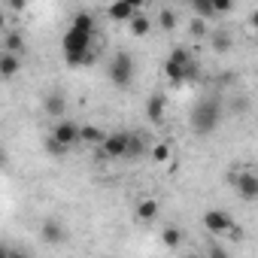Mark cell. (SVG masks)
I'll use <instances>...</instances> for the list:
<instances>
[{
    "label": "cell",
    "instance_id": "obj_27",
    "mask_svg": "<svg viewBox=\"0 0 258 258\" xmlns=\"http://www.w3.org/2000/svg\"><path fill=\"white\" fill-rule=\"evenodd\" d=\"M188 37H191V40H201V37H207V22H201V19H191V25H188Z\"/></svg>",
    "mask_w": 258,
    "mask_h": 258
},
{
    "label": "cell",
    "instance_id": "obj_25",
    "mask_svg": "<svg viewBox=\"0 0 258 258\" xmlns=\"http://www.w3.org/2000/svg\"><path fill=\"white\" fill-rule=\"evenodd\" d=\"M207 258H231L228 255V249H225V243H219L216 237L207 243Z\"/></svg>",
    "mask_w": 258,
    "mask_h": 258
},
{
    "label": "cell",
    "instance_id": "obj_3",
    "mask_svg": "<svg viewBox=\"0 0 258 258\" xmlns=\"http://www.w3.org/2000/svg\"><path fill=\"white\" fill-rule=\"evenodd\" d=\"M106 76H109V82L115 88H127V85H131L134 82V58H131V52H115L109 67H106Z\"/></svg>",
    "mask_w": 258,
    "mask_h": 258
},
{
    "label": "cell",
    "instance_id": "obj_30",
    "mask_svg": "<svg viewBox=\"0 0 258 258\" xmlns=\"http://www.w3.org/2000/svg\"><path fill=\"white\" fill-rule=\"evenodd\" d=\"M243 237H246V231H243V228H240V225H234V231H231V234H228V240H237V243H240V240H243Z\"/></svg>",
    "mask_w": 258,
    "mask_h": 258
},
{
    "label": "cell",
    "instance_id": "obj_4",
    "mask_svg": "<svg viewBox=\"0 0 258 258\" xmlns=\"http://www.w3.org/2000/svg\"><path fill=\"white\" fill-rule=\"evenodd\" d=\"M234 225H237V219H234L228 210H207V213H204V228H207L216 240L228 237V234L234 231Z\"/></svg>",
    "mask_w": 258,
    "mask_h": 258
},
{
    "label": "cell",
    "instance_id": "obj_19",
    "mask_svg": "<svg viewBox=\"0 0 258 258\" xmlns=\"http://www.w3.org/2000/svg\"><path fill=\"white\" fill-rule=\"evenodd\" d=\"M161 243H164L167 249H179V246H182V231L173 228V225L164 228V231H161Z\"/></svg>",
    "mask_w": 258,
    "mask_h": 258
},
{
    "label": "cell",
    "instance_id": "obj_1",
    "mask_svg": "<svg viewBox=\"0 0 258 258\" xmlns=\"http://www.w3.org/2000/svg\"><path fill=\"white\" fill-rule=\"evenodd\" d=\"M61 52H64V61L70 67H82V64L94 61V16L91 13L73 16V25L64 34Z\"/></svg>",
    "mask_w": 258,
    "mask_h": 258
},
{
    "label": "cell",
    "instance_id": "obj_22",
    "mask_svg": "<svg viewBox=\"0 0 258 258\" xmlns=\"http://www.w3.org/2000/svg\"><path fill=\"white\" fill-rule=\"evenodd\" d=\"M158 25H161V31L170 34V31L176 28V10H167V7H164V10L158 13Z\"/></svg>",
    "mask_w": 258,
    "mask_h": 258
},
{
    "label": "cell",
    "instance_id": "obj_6",
    "mask_svg": "<svg viewBox=\"0 0 258 258\" xmlns=\"http://www.w3.org/2000/svg\"><path fill=\"white\" fill-rule=\"evenodd\" d=\"M52 137H55L58 143H64L67 149H73V146L82 143V124H79V121H67V118H61V121L55 124Z\"/></svg>",
    "mask_w": 258,
    "mask_h": 258
},
{
    "label": "cell",
    "instance_id": "obj_14",
    "mask_svg": "<svg viewBox=\"0 0 258 258\" xmlns=\"http://www.w3.org/2000/svg\"><path fill=\"white\" fill-rule=\"evenodd\" d=\"M109 134H103L97 124H82V143L85 146H103Z\"/></svg>",
    "mask_w": 258,
    "mask_h": 258
},
{
    "label": "cell",
    "instance_id": "obj_7",
    "mask_svg": "<svg viewBox=\"0 0 258 258\" xmlns=\"http://www.w3.org/2000/svg\"><path fill=\"white\" fill-rule=\"evenodd\" d=\"M140 10H143V7H140V0H118V4L106 7V16H109L112 22H121V25H131V22H134V16H137Z\"/></svg>",
    "mask_w": 258,
    "mask_h": 258
},
{
    "label": "cell",
    "instance_id": "obj_5",
    "mask_svg": "<svg viewBox=\"0 0 258 258\" xmlns=\"http://www.w3.org/2000/svg\"><path fill=\"white\" fill-rule=\"evenodd\" d=\"M231 185L237 188V195L249 204L258 201V173L255 170H234L231 173Z\"/></svg>",
    "mask_w": 258,
    "mask_h": 258
},
{
    "label": "cell",
    "instance_id": "obj_12",
    "mask_svg": "<svg viewBox=\"0 0 258 258\" xmlns=\"http://www.w3.org/2000/svg\"><path fill=\"white\" fill-rule=\"evenodd\" d=\"M167 61L179 64L185 73H188V67H195V64H198V61H195V52H191V49H185V46H173V49H170V55H167Z\"/></svg>",
    "mask_w": 258,
    "mask_h": 258
},
{
    "label": "cell",
    "instance_id": "obj_28",
    "mask_svg": "<svg viewBox=\"0 0 258 258\" xmlns=\"http://www.w3.org/2000/svg\"><path fill=\"white\" fill-rule=\"evenodd\" d=\"M0 258H34V255H28V252H19V249H10V246H4V249H0Z\"/></svg>",
    "mask_w": 258,
    "mask_h": 258
},
{
    "label": "cell",
    "instance_id": "obj_10",
    "mask_svg": "<svg viewBox=\"0 0 258 258\" xmlns=\"http://www.w3.org/2000/svg\"><path fill=\"white\" fill-rule=\"evenodd\" d=\"M40 234H43V240H46V243H52V246H61V243H64V237H67V231H64V225H61L58 219H46V222H43V228H40Z\"/></svg>",
    "mask_w": 258,
    "mask_h": 258
},
{
    "label": "cell",
    "instance_id": "obj_8",
    "mask_svg": "<svg viewBox=\"0 0 258 258\" xmlns=\"http://www.w3.org/2000/svg\"><path fill=\"white\" fill-rule=\"evenodd\" d=\"M127 149H131V134H121V131L109 134L106 143L100 146V152L106 158H127Z\"/></svg>",
    "mask_w": 258,
    "mask_h": 258
},
{
    "label": "cell",
    "instance_id": "obj_26",
    "mask_svg": "<svg viewBox=\"0 0 258 258\" xmlns=\"http://www.w3.org/2000/svg\"><path fill=\"white\" fill-rule=\"evenodd\" d=\"M143 152H146V140L137 137V134H131V149H127V158H140Z\"/></svg>",
    "mask_w": 258,
    "mask_h": 258
},
{
    "label": "cell",
    "instance_id": "obj_16",
    "mask_svg": "<svg viewBox=\"0 0 258 258\" xmlns=\"http://www.w3.org/2000/svg\"><path fill=\"white\" fill-rule=\"evenodd\" d=\"M64 97L61 94H46V100H43V109L49 112V115H55V118H61L64 115Z\"/></svg>",
    "mask_w": 258,
    "mask_h": 258
},
{
    "label": "cell",
    "instance_id": "obj_9",
    "mask_svg": "<svg viewBox=\"0 0 258 258\" xmlns=\"http://www.w3.org/2000/svg\"><path fill=\"white\" fill-rule=\"evenodd\" d=\"M164 115H167V97L158 91V94H152V97L146 100V118L155 121V124H161Z\"/></svg>",
    "mask_w": 258,
    "mask_h": 258
},
{
    "label": "cell",
    "instance_id": "obj_24",
    "mask_svg": "<svg viewBox=\"0 0 258 258\" xmlns=\"http://www.w3.org/2000/svg\"><path fill=\"white\" fill-rule=\"evenodd\" d=\"M43 146H46V152H49L52 158H64V155L70 152V149H67L64 143H58L55 137H46V143H43Z\"/></svg>",
    "mask_w": 258,
    "mask_h": 258
},
{
    "label": "cell",
    "instance_id": "obj_32",
    "mask_svg": "<svg viewBox=\"0 0 258 258\" xmlns=\"http://www.w3.org/2000/svg\"><path fill=\"white\" fill-rule=\"evenodd\" d=\"M182 258H201V255H198V252H188V255H182Z\"/></svg>",
    "mask_w": 258,
    "mask_h": 258
},
{
    "label": "cell",
    "instance_id": "obj_11",
    "mask_svg": "<svg viewBox=\"0 0 258 258\" xmlns=\"http://www.w3.org/2000/svg\"><path fill=\"white\" fill-rule=\"evenodd\" d=\"M158 201L155 198H143L140 204H137V210H134V216H137V222H155L158 219Z\"/></svg>",
    "mask_w": 258,
    "mask_h": 258
},
{
    "label": "cell",
    "instance_id": "obj_13",
    "mask_svg": "<svg viewBox=\"0 0 258 258\" xmlns=\"http://www.w3.org/2000/svg\"><path fill=\"white\" fill-rule=\"evenodd\" d=\"M19 70H22V58L19 55H10V52L0 55V76L4 79H16Z\"/></svg>",
    "mask_w": 258,
    "mask_h": 258
},
{
    "label": "cell",
    "instance_id": "obj_20",
    "mask_svg": "<svg viewBox=\"0 0 258 258\" xmlns=\"http://www.w3.org/2000/svg\"><path fill=\"white\" fill-rule=\"evenodd\" d=\"M210 40H213V49H216V52H228V49H231V34H228V31H222V28H219V31H213V34H210Z\"/></svg>",
    "mask_w": 258,
    "mask_h": 258
},
{
    "label": "cell",
    "instance_id": "obj_29",
    "mask_svg": "<svg viewBox=\"0 0 258 258\" xmlns=\"http://www.w3.org/2000/svg\"><path fill=\"white\" fill-rule=\"evenodd\" d=\"M213 7H216V16H219V13H231V10H234L231 0H213Z\"/></svg>",
    "mask_w": 258,
    "mask_h": 258
},
{
    "label": "cell",
    "instance_id": "obj_17",
    "mask_svg": "<svg viewBox=\"0 0 258 258\" xmlns=\"http://www.w3.org/2000/svg\"><path fill=\"white\" fill-rule=\"evenodd\" d=\"M127 28H131V34H134V37H149V31H152V22H149V16L137 13V16H134V22L127 25Z\"/></svg>",
    "mask_w": 258,
    "mask_h": 258
},
{
    "label": "cell",
    "instance_id": "obj_15",
    "mask_svg": "<svg viewBox=\"0 0 258 258\" xmlns=\"http://www.w3.org/2000/svg\"><path fill=\"white\" fill-rule=\"evenodd\" d=\"M152 161L155 164H173V143L170 140H161L152 146Z\"/></svg>",
    "mask_w": 258,
    "mask_h": 258
},
{
    "label": "cell",
    "instance_id": "obj_31",
    "mask_svg": "<svg viewBox=\"0 0 258 258\" xmlns=\"http://www.w3.org/2000/svg\"><path fill=\"white\" fill-rule=\"evenodd\" d=\"M249 22H252V28H258V10H255V13L249 16Z\"/></svg>",
    "mask_w": 258,
    "mask_h": 258
},
{
    "label": "cell",
    "instance_id": "obj_23",
    "mask_svg": "<svg viewBox=\"0 0 258 258\" xmlns=\"http://www.w3.org/2000/svg\"><path fill=\"white\" fill-rule=\"evenodd\" d=\"M164 76H167L170 82H182V79H188L185 70H182L179 64H173V61H164Z\"/></svg>",
    "mask_w": 258,
    "mask_h": 258
},
{
    "label": "cell",
    "instance_id": "obj_2",
    "mask_svg": "<svg viewBox=\"0 0 258 258\" xmlns=\"http://www.w3.org/2000/svg\"><path fill=\"white\" fill-rule=\"evenodd\" d=\"M222 121V100L219 97H204L191 109V131L195 134H213Z\"/></svg>",
    "mask_w": 258,
    "mask_h": 258
},
{
    "label": "cell",
    "instance_id": "obj_21",
    "mask_svg": "<svg viewBox=\"0 0 258 258\" xmlns=\"http://www.w3.org/2000/svg\"><path fill=\"white\" fill-rule=\"evenodd\" d=\"M195 16L204 22V19H213L216 16V7H213V0H195Z\"/></svg>",
    "mask_w": 258,
    "mask_h": 258
},
{
    "label": "cell",
    "instance_id": "obj_18",
    "mask_svg": "<svg viewBox=\"0 0 258 258\" xmlns=\"http://www.w3.org/2000/svg\"><path fill=\"white\" fill-rule=\"evenodd\" d=\"M4 52H10V55H22V52H25V37L16 34V31L7 34V37H4Z\"/></svg>",
    "mask_w": 258,
    "mask_h": 258
}]
</instances>
